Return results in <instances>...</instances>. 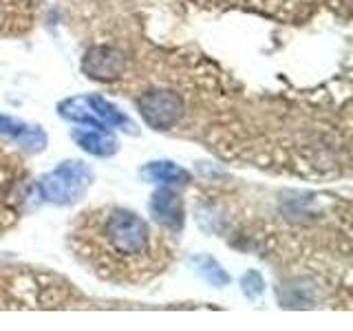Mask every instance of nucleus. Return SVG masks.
Returning <instances> with one entry per match:
<instances>
[{
	"label": "nucleus",
	"mask_w": 353,
	"mask_h": 331,
	"mask_svg": "<svg viewBox=\"0 0 353 331\" xmlns=\"http://www.w3.org/2000/svg\"><path fill=\"white\" fill-rule=\"evenodd\" d=\"M0 135L11 137L14 141L22 143L25 148L36 152L44 150V146H47V135H44V130L40 126H31L27 121L3 113H0Z\"/></svg>",
	"instance_id": "nucleus-6"
},
{
	"label": "nucleus",
	"mask_w": 353,
	"mask_h": 331,
	"mask_svg": "<svg viewBox=\"0 0 353 331\" xmlns=\"http://www.w3.org/2000/svg\"><path fill=\"white\" fill-rule=\"evenodd\" d=\"M150 217L157 221L159 225L170 228V230H181L183 228V201L170 188H161L152 194L150 203Z\"/></svg>",
	"instance_id": "nucleus-5"
},
{
	"label": "nucleus",
	"mask_w": 353,
	"mask_h": 331,
	"mask_svg": "<svg viewBox=\"0 0 353 331\" xmlns=\"http://www.w3.org/2000/svg\"><path fill=\"white\" fill-rule=\"evenodd\" d=\"M141 177L152 183H188L190 181V172L174 161H150L141 168Z\"/></svg>",
	"instance_id": "nucleus-8"
},
{
	"label": "nucleus",
	"mask_w": 353,
	"mask_h": 331,
	"mask_svg": "<svg viewBox=\"0 0 353 331\" xmlns=\"http://www.w3.org/2000/svg\"><path fill=\"white\" fill-rule=\"evenodd\" d=\"M137 108L152 130H170L183 117V99L172 91H150L139 97Z\"/></svg>",
	"instance_id": "nucleus-3"
},
{
	"label": "nucleus",
	"mask_w": 353,
	"mask_h": 331,
	"mask_svg": "<svg viewBox=\"0 0 353 331\" xmlns=\"http://www.w3.org/2000/svg\"><path fill=\"white\" fill-rule=\"evenodd\" d=\"M73 141L80 146L84 152L95 154V157H110V154L117 152V139L110 135L108 130H99V128H75L71 132Z\"/></svg>",
	"instance_id": "nucleus-7"
},
{
	"label": "nucleus",
	"mask_w": 353,
	"mask_h": 331,
	"mask_svg": "<svg viewBox=\"0 0 353 331\" xmlns=\"http://www.w3.org/2000/svg\"><path fill=\"white\" fill-rule=\"evenodd\" d=\"M106 243L119 257H137L148 250L150 230L143 221L128 210H113L102 225Z\"/></svg>",
	"instance_id": "nucleus-2"
},
{
	"label": "nucleus",
	"mask_w": 353,
	"mask_h": 331,
	"mask_svg": "<svg viewBox=\"0 0 353 331\" xmlns=\"http://www.w3.org/2000/svg\"><path fill=\"white\" fill-rule=\"evenodd\" d=\"M93 183V172L86 163L77 159H66L58 168L47 172L38 183L44 201L53 205H69L82 199Z\"/></svg>",
	"instance_id": "nucleus-1"
},
{
	"label": "nucleus",
	"mask_w": 353,
	"mask_h": 331,
	"mask_svg": "<svg viewBox=\"0 0 353 331\" xmlns=\"http://www.w3.org/2000/svg\"><path fill=\"white\" fill-rule=\"evenodd\" d=\"M84 99V104L88 106V110L99 117L104 121L106 126H113V128H126L128 132H132V121L121 113V110L115 106V104H110L108 99L104 97H99V95H86L82 97Z\"/></svg>",
	"instance_id": "nucleus-9"
},
{
	"label": "nucleus",
	"mask_w": 353,
	"mask_h": 331,
	"mask_svg": "<svg viewBox=\"0 0 353 331\" xmlns=\"http://www.w3.org/2000/svg\"><path fill=\"white\" fill-rule=\"evenodd\" d=\"M126 69L124 53L113 47H93L88 49L82 60V71L86 77L97 82H113L119 80Z\"/></svg>",
	"instance_id": "nucleus-4"
},
{
	"label": "nucleus",
	"mask_w": 353,
	"mask_h": 331,
	"mask_svg": "<svg viewBox=\"0 0 353 331\" xmlns=\"http://www.w3.org/2000/svg\"><path fill=\"white\" fill-rule=\"evenodd\" d=\"M241 287H243V294H245V296L259 298L265 292V281H263V276L256 270H250L248 274H243Z\"/></svg>",
	"instance_id": "nucleus-11"
},
{
	"label": "nucleus",
	"mask_w": 353,
	"mask_h": 331,
	"mask_svg": "<svg viewBox=\"0 0 353 331\" xmlns=\"http://www.w3.org/2000/svg\"><path fill=\"white\" fill-rule=\"evenodd\" d=\"M194 265H196V274L201 276L205 283L214 285V287H225L232 281L230 274L216 263V259L208 257V254H203V257H196Z\"/></svg>",
	"instance_id": "nucleus-10"
}]
</instances>
